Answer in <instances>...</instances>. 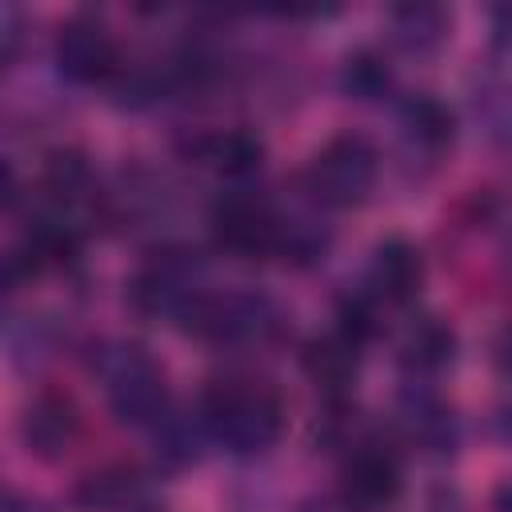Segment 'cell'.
Instances as JSON below:
<instances>
[{
    "mask_svg": "<svg viewBox=\"0 0 512 512\" xmlns=\"http://www.w3.org/2000/svg\"><path fill=\"white\" fill-rule=\"evenodd\" d=\"M196 420L208 444H220L232 456H264L284 432V396L260 376H212L200 388Z\"/></svg>",
    "mask_w": 512,
    "mask_h": 512,
    "instance_id": "cell-1",
    "label": "cell"
},
{
    "mask_svg": "<svg viewBox=\"0 0 512 512\" xmlns=\"http://www.w3.org/2000/svg\"><path fill=\"white\" fill-rule=\"evenodd\" d=\"M108 412L128 428H156L172 408L164 364L136 340H112L96 356Z\"/></svg>",
    "mask_w": 512,
    "mask_h": 512,
    "instance_id": "cell-2",
    "label": "cell"
},
{
    "mask_svg": "<svg viewBox=\"0 0 512 512\" xmlns=\"http://www.w3.org/2000/svg\"><path fill=\"white\" fill-rule=\"evenodd\" d=\"M380 176V152L360 132L324 140L300 172V184L316 208H356L372 196Z\"/></svg>",
    "mask_w": 512,
    "mask_h": 512,
    "instance_id": "cell-3",
    "label": "cell"
},
{
    "mask_svg": "<svg viewBox=\"0 0 512 512\" xmlns=\"http://www.w3.org/2000/svg\"><path fill=\"white\" fill-rule=\"evenodd\" d=\"M176 328L184 336H196V340L220 344V348L224 344H252L276 328V304L252 288H232V292L204 288L176 316Z\"/></svg>",
    "mask_w": 512,
    "mask_h": 512,
    "instance_id": "cell-4",
    "label": "cell"
},
{
    "mask_svg": "<svg viewBox=\"0 0 512 512\" xmlns=\"http://www.w3.org/2000/svg\"><path fill=\"white\" fill-rule=\"evenodd\" d=\"M280 224L284 212L272 204V196L236 184L212 204V236L216 248L240 260H268L280 248Z\"/></svg>",
    "mask_w": 512,
    "mask_h": 512,
    "instance_id": "cell-5",
    "label": "cell"
},
{
    "mask_svg": "<svg viewBox=\"0 0 512 512\" xmlns=\"http://www.w3.org/2000/svg\"><path fill=\"white\" fill-rule=\"evenodd\" d=\"M204 264L188 248H160L152 252L128 284V300L148 320H172L204 292Z\"/></svg>",
    "mask_w": 512,
    "mask_h": 512,
    "instance_id": "cell-6",
    "label": "cell"
},
{
    "mask_svg": "<svg viewBox=\"0 0 512 512\" xmlns=\"http://www.w3.org/2000/svg\"><path fill=\"white\" fill-rule=\"evenodd\" d=\"M52 64H56L60 80H68L76 88H92V84H112L124 60H120L112 28L96 12H72L56 28Z\"/></svg>",
    "mask_w": 512,
    "mask_h": 512,
    "instance_id": "cell-7",
    "label": "cell"
},
{
    "mask_svg": "<svg viewBox=\"0 0 512 512\" xmlns=\"http://www.w3.org/2000/svg\"><path fill=\"white\" fill-rule=\"evenodd\" d=\"M404 488V468H400V452L384 440H356L344 452L340 464V492L360 508H388Z\"/></svg>",
    "mask_w": 512,
    "mask_h": 512,
    "instance_id": "cell-8",
    "label": "cell"
},
{
    "mask_svg": "<svg viewBox=\"0 0 512 512\" xmlns=\"http://www.w3.org/2000/svg\"><path fill=\"white\" fill-rule=\"evenodd\" d=\"M84 432L80 404L68 392L44 388L24 404L20 416V440L36 460H64Z\"/></svg>",
    "mask_w": 512,
    "mask_h": 512,
    "instance_id": "cell-9",
    "label": "cell"
},
{
    "mask_svg": "<svg viewBox=\"0 0 512 512\" xmlns=\"http://www.w3.org/2000/svg\"><path fill=\"white\" fill-rule=\"evenodd\" d=\"M424 288V256L412 240L404 236H384L372 252H368V268H364V284L360 292L368 300H376L380 308H404L420 296Z\"/></svg>",
    "mask_w": 512,
    "mask_h": 512,
    "instance_id": "cell-10",
    "label": "cell"
},
{
    "mask_svg": "<svg viewBox=\"0 0 512 512\" xmlns=\"http://www.w3.org/2000/svg\"><path fill=\"white\" fill-rule=\"evenodd\" d=\"M456 356V332L448 320L424 312L412 316L396 340V360L404 368L408 380H432L436 372H444Z\"/></svg>",
    "mask_w": 512,
    "mask_h": 512,
    "instance_id": "cell-11",
    "label": "cell"
},
{
    "mask_svg": "<svg viewBox=\"0 0 512 512\" xmlns=\"http://www.w3.org/2000/svg\"><path fill=\"white\" fill-rule=\"evenodd\" d=\"M188 156L204 168H212L216 176L232 180V184H244L248 176L260 172L264 164V144L260 136L244 132V128H228V132H200L192 136L188 144Z\"/></svg>",
    "mask_w": 512,
    "mask_h": 512,
    "instance_id": "cell-12",
    "label": "cell"
},
{
    "mask_svg": "<svg viewBox=\"0 0 512 512\" xmlns=\"http://www.w3.org/2000/svg\"><path fill=\"white\" fill-rule=\"evenodd\" d=\"M400 416H404V424H408V436L420 440L428 452L444 456V452L456 448V416H452V408L432 392L428 380H404Z\"/></svg>",
    "mask_w": 512,
    "mask_h": 512,
    "instance_id": "cell-13",
    "label": "cell"
},
{
    "mask_svg": "<svg viewBox=\"0 0 512 512\" xmlns=\"http://www.w3.org/2000/svg\"><path fill=\"white\" fill-rule=\"evenodd\" d=\"M80 512H136L144 504V472L136 464H104L72 488Z\"/></svg>",
    "mask_w": 512,
    "mask_h": 512,
    "instance_id": "cell-14",
    "label": "cell"
},
{
    "mask_svg": "<svg viewBox=\"0 0 512 512\" xmlns=\"http://www.w3.org/2000/svg\"><path fill=\"white\" fill-rule=\"evenodd\" d=\"M300 364L308 372V380L316 388H324L328 400L344 396V388L356 380V368H360V344H352L344 332H328V336H316L304 344L300 352Z\"/></svg>",
    "mask_w": 512,
    "mask_h": 512,
    "instance_id": "cell-15",
    "label": "cell"
},
{
    "mask_svg": "<svg viewBox=\"0 0 512 512\" xmlns=\"http://www.w3.org/2000/svg\"><path fill=\"white\" fill-rule=\"evenodd\" d=\"M452 16L440 4H400L388 12V40L408 56H432L448 44Z\"/></svg>",
    "mask_w": 512,
    "mask_h": 512,
    "instance_id": "cell-16",
    "label": "cell"
},
{
    "mask_svg": "<svg viewBox=\"0 0 512 512\" xmlns=\"http://www.w3.org/2000/svg\"><path fill=\"white\" fill-rule=\"evenodd\" d=\"M400 132L416 152L440 156L456 136V116L440 96L412 92V96L400 100Z\"/></svg>",
    "mask_w": 512,
    "mask_h": 512,
    "instance_id": "cell-17",
    "label": "cell"
},
{
    "mask_svg": "<svg viewBox=\"0 0 512 512\" xmlns=\"http://www.w3.org/2000/svg\"><path fill=\"white\" fill-rule=\"evenodd\" d=\"M340 92L360 104L388 100L396 92V72L388 64V56L376 48H352L340 64Z\"/></svg>",
    "mask_w": 512,
    "mask_h": 512,
    "instance_id": "cell-18",
    "label": "cell"
},
{
    "mask_svg": "<svg viewBox=\"0 0 512 512\" xmlns=\"http://www.w3.org/2000/svg\"><path fill=\"white\" fill-rule=\"evenodd\" d=\"M148 432H156V456H164V464H172V468H184V464L200 460V448L208 444L196 412L180 416V412L168 408V416L156 428H148Z\"/></svg>",
    "mask_w": 512,
    "mask_h": 512,
    "instance_id": "cell-19",
    "label": "cell"
},
{
    "mask_svg": "<svg viewBox=\"0 0 512 512\" xmlns=\"http://www.w3.org/2000/svg\"><path fill=\"white\" fill-rule=\"evenodd\" d=\"M44 188L52 192V200L60 204H72L80 200L84 192H92V168L80 152H52L48 164H44Z\"/></svg>",
    "mask_w": 512,
    "mask_h": 512,
    "instance_id": "cell-20",
    "label": "cell"
},
{
    "mask_svg": "<svg viewBox=\"0 0 512 512\" xmlns=\"http://www.w3.org/2000/svg\"><path fill=\"white\" fill-rule=\"evenodd\" d=\"M20 36H24V16H20V8H12V4H0V60L16 56V48H20Z\"/></svg>",
    "mask_w": 512,
    "mask_h": 512,
    "instance_id": "cell-21",
    "label": "cell"
},
{
    "mask_svg": "<svg viewBox=\"0 0 512 512\" xmlns=\"http://www.w3.org/2000/svg\"><path fill=\"white\" fill-rule=\"evenodd\" d=\"M296 512H360L344 492H312L308 500H300Z\"/></svg>",
    "mask_w": 512,
    "mask_h": 512,
    "instance_id": "cell-22",
    "label": "cell"
},
{
    "mask_svg": "<svg viewBox=\"0 0 512 512\" xmlns=\"http://www.w3.org/2000/svg\"><path fill=\"white\" fill-rule=\"evenodd\" d=\"M0 512H24V504H20V496L0 480Z\"/></svg>",
    "mask_w": 512,
    "mask_h": 512,
    "instance_id": "cell-23",
    "label": "cell"
},
{
    "mask_svg": "<svg viewBox=\"0 0 512 512\" xmlns=\"http://www.w3.org/2000/svg\"><path fill=\"white\" fill-rule=\"evenodd\" d=\"M136 512H160V508H152V504H140V508H136Z\"/></svg>",
    "mask_w": 512,
    "mask_h": 512,
    "instance_id": "cell-24",
    "label": "cell"
}]
</instances>
